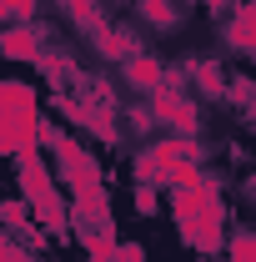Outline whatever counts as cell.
<instances>
[{
	"mask_svg": "<svg viewBox=\"0 0 256 262\" xmlns=\"http://www.w3.org/2000/svg\"><path fill=\"white\" fill-rule=\"evenodd\" d=\"M40 15V0H0V20H35Z\"/></svg>",
	"mask_w": 256,
	"mask_h": 262,
	"instance_id": "7c38bea8",
	"label": "cell"
},
{
	"mask_svg": "<svg viewBox=\"0 0 256 262\" xmlns=\"http://www.w3.org/2000/svg\"><path fill=\"white\" fill-rule=\"evenodd\" d=\"M221 252H226V262H256V237L246 227H236L231 242H221Z\"/></svg>",
	"mask_w": 256,
	"mask_h": 262,
	"instance_id": "8fae6325",
	"label": "cell"
},
{
	"mask_svg": "<svg viewBox=\"0 0 256 262\" xmlns=\"http://www.w3.org/2000/svg\"><path fill=\"white\" fill-rule=\"evenodd\" d=\"M45 51V26L40 20H15L0 31V56L5 61H20V66H35Z\"/></svg>",
	"mask_w": 256,
	"mask_h": 262,
	"instance_id": "277c9868",
	"label": "cell"
},
{
	"mask_svg": "<svg viewBox=\"0 0 256 262\" xmlns=\"http://www.w3.org/2000/svg\"><path fill=\"white\" fill-rule=\"evenodd\" d=\"M91 46H96L100 61H111V66L131 61L136 51H146V46H141V35H136V26H111V20H100L96 31H91Z\"/></svg>",
	"mask_w": 256,
	"mask_h": 262,
	"instance_id": "5b68a950",
	"label": "cell"
},
{
	"mask_svg": "<svg viewBox=\"0 0 256 262\" xmlns=\"http://www.w3.org/2000/svg\"><path fill=\"white\" fill-rule=\"evenodd\" d=\"M40 111V91L31 81H0V116H35Z\"/></svg>",
	"mask_w": 256,
	"mask_h": 262,
	"instance_id": "9c48e42d",
	"label": "cell"
},
{
	"mask_svg": "<svg viewBox=\"0 0 256 262\" xmlns=\"http://www.w3.org/2000/svg\"><path fill=\"white\" fill-rule=\"evenodd\" d=\"M45 151L56 157V171H61V182L70 187V196L106 187V182H100V162H96V151H86V146H81L70 131H61V126H56V136L45 141Z\"/></svg>",
	"mask_w": 256,
	"mask_h": 262,
	"instance_id": "6da1fadb",
	"label": "cell"
},
{
	"mask_svg": "<svg viewBox=\"0 0 256 262\" xmlns=\"http://www.w3.org/2000/svg\"><path fill=\"white\" fill-rule=\"evenodd\" d=\"M121 116H126V126L136 131V136H156V121H151L146 106H121Z\"/></svg>",
	"mask_w": 256,
	"mask_h": 262,
	"instance_id": "4fadbf2b",
	"label": "cell"
},
{
	"mask_svg": "<svg viewBox=\"0 0 256 262\" xmlns=\"http://www.w3.org/2000/svg\"><path fill=\"white\" fill-rule=\"evenodd\" d=\"M191 5H206V10H216V15H221V5H226V0H191Z\"/></svg>",
	"mask_w": 256,
	"mask_h": 262,
	"instance_id": "2e32d148",
	"label": "cell"
},
{
	"mask_svg": "<svg viewBox=\"0 0 256 262\" xmlns=\"http://www.w3.org/2000/svg\"><path fill=\"white\" fill-rule=\"evenodd\" d=\"M251 26H256V10H251V0H236V5H231V20L221 26L226 46H231L236 56H251V51H256V35H251Z\"/></svg>",
	"mask_w": 256,
	"mask_h": 262,
	"instance_id": "52a82bcc",
	"label": "cell"
},
{
	"mask_svg": "<svg viewBox=\"0 0 256 262\" xmlns=\"http://www.w3.org/2000/svg\"><path fill=\"white\" fill-rule=\"evenodd\" d=\"M131 202L141 207V217H156V187H136L131 182Z\"/></svg>",
	"mask_w": 256,
	"mask_h": 262,
	"instance_id": "5bb4252c",
	"label": "cell"
},
{
	"mask_svg": "<svg viewBox=\"0 0 256 262\" xmlns=\"http://www.w3.org/2000/svg\"><path fill=\"white\" fill-rule=\"evenodd\" d=\"M131 5H136V20H141L146 31H156V35H171L186 20V10H181L176 0H131Z\"/></svg>",
	"mask_w": 256,
	"mask_h": 262,
	"instance_id": "8992f818",
	"label": "cell"
},
{
	"mask_svg": "<svg viewBox=\"0 0 256 262\" xmlns=\"http://www.w3.org/2000/svg\"><path fill=\"white\" fill-rule=\"evenodd\" d=\"M0 157H15V121L0 116Z\"/></svg>",
	"mask_w": 256,
	"mask_h": 262,
	"instance_id": "9a60e30c",
	"label": "cell"
},
{
	"mask_svg": "<svg viewBox=\"0 0 256 262\" xmlns=\"http://www.w3.org/2000/svg\"><path fill=\"white\" fill-rule=\"evenodd\" d=\"M181 227V242L186 247H196L201 257H216L221 252V242H226V202L216 196L211 207H201V212H191L186 222H176Z\"/></svg>",
	"mask_w": 256,
	"mask_h": 262,
	"instance_id": "7a4b0ae2",
	"label": "cell"
},
{
	"mask_svg": "<svg viewBox=\"0 0 256 262\" xmlns=\"http://www.w3.org/2000/svg\"><path fill=\"white\" fill-rule=\"evenodd\" d=\"M121 76H126L131 91H141V96H151L161 86H186V76L171 71V66L161 61V56H151V51H136L131 61H121Z\"/></svg>",
	"mask_w": 256,
	"mask_h": 262,
	"instance_id": "3957f363",
	"label": "cell"
},
{
	"mask_svg": "<svg viewBox=\"0 0 256 262\" xmlns=\"http://www.w3.org/2000/svg\"><path fill=\"white\" fill-rule=\"evenodd\" d=\"M181 76H191V86L206 101H221V91H226V71H221V61H211V56H191V61L181 66Z\"/></svg>",
	"mask_w": 256,
	"mask_h": 262,
	"instance_id": "ba28073f",
	"label": "cell"
},
{
	"mask_svg": "<svg viewBox=\"0 0 256 262\" xmlns=\"http://www.w3.org/2000/svg\"><path fill=\"white\" fill-rule=\"evenodd\" d=\"M56 5H61V15H65L81 35H91L100 20H106V15H100V0H56Z\"/></svg>",
	"mask_w": 256,
	"mask_h": 262,
	"instance_id": "30bf717a",
	"label": "cell"
}]
</instances>
